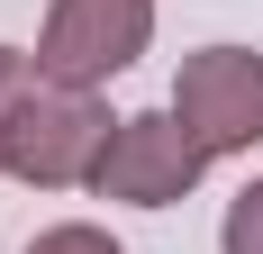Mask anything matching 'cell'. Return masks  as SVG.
<instances>
[{"mask_svg": "<svg viewBox=\"0 0 263 254\" xmlns=\"http://www.w3.org/2000/svg\"><path fill=\"white\" fill-rule=\"evenodd\" d=\"M118 136V118L100 109V91H64V82L36 73V91L18 100L9 118V182H36V191H82V182H100V154Z\"/></svg>", "mask_w": 263, "mask_h": 254, "instance_id": "6da1fadb", "label": "cell"}, {"mask_svg": "<svg viewBox=\"0 0 263 254\" xmlns=\"http://www.w3.org/2000/svg\"><path fill=\"white\" fill-rule=\"evenodd\" d=\"M155 46V0H54L36 27V73L64 91H109Z\"/></svg>", "mask_w": 263, "mask_h": 254, "instance_id": "7a4b0ae2", "label": "cell"}, {"mask_svg": "<svg viewBox=\"0 0 263 254\" xmlns=\"http://www.w3.org/2000/svg\"><path fill=\"white\" fill-rule=\"evenodd\" d=\"M200 173H209V146H200V136L173 118V100H163V109L118 118V136H109L100 182H91V191L118 200V209H173V200L200 191Z\"/></svg>", "mask_w": 263, "mask_h": 254, "instance_id": "3957f363", "label": "cell"}, {"mask_svg": "<svg viewBox=\"0 0 263 254\" xmlns=\"http://www.w3.org/2000/svg\"><path fill=\"white\" fill-rule=\"evenodd\" d=\"M173 118L218 154H254L263 146V55L254 46H200L173 73Z\"/></svg>", "mask_w": 263, "mask_h": 254, "instance_id": "277c9868", "label": "cell"}, {"mask_svg": "<svg viewBox=\"0 0 263 254\" xmlns=\"http://www.w3.org/2000/svg\"><path fill=\"white\" fill-rule=\"evenodd\" d=\"M218 254H263V173L227 200V227H218Z\"/></svg>", "mask_w": 263, "mask_h": 254, "instance_id": "5b68a950", "label": "cell"}, {"mask_svg": "<svg viewBox=\"0 0 263 254\" xmlns=\"http://www.w3.org/2000/svg\"><path fill=\"white\" fill-rule=\"evenodd\" d=\"M36 91V55L0 46V164H9V118H18V100Z\"/></svg>", "mask_w": 263, "mask_h": 254, "instance_id": "8992f818", "label": "cell"}, {"mask_svg": "<svg viewBox=\"0 0 263 254\" xmlns=\"http://www.w3.org/2000/svg\"><path fill=\"white\" fill-rule=\"evenodd\" d=\"M27 254H127V245H118L109 227H91V218H64V227H46Z\"/></svg>", "mask_w": 263, "mask_h": 254, "instance_id": "52a82bcc", "label": "cell"}]
</instances>
